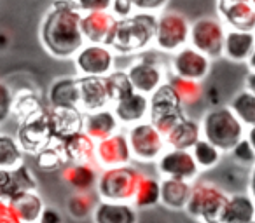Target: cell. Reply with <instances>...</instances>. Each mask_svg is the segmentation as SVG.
Returning a JSON list of instances; mask_svg holds the SVG:
<instances>
[{
  "instance_id": "6da1fadb",
  "label": "cell",
  "mask_w": 255,
  "mask_h": 223,
  "mask_svg": "<svg viewBox=\"0 0 255 223\" xmlns=\"http://www.w3.org/2000/svg\"><path fill=\"white\" fill-rule=\"evenodd\" d=\"M81 16L74 0H56L44 14L39 35L42 47L53 58H72L86 44L81 32Z\"/></svg>"
},
{
  "instance_id": "7a4b0ae2",
  "label": "cell",
  "mask_w": 255,
  "mask_h": 223,
  "mask_svg": "<svg viewBox=\"0 0 255 223\" xmlns=\"http://www.w3.org/2000/svg\"><path fill=\"white\" fill-rule=\"evenodd\" d=\"M157 16L152 12L136 11L129 18L116 19L105 46L117 54H133L143 51L154 42Z\"/></svg>"
},
{
  "instance_id": "3957f363",
  "label": "cell",
  "mask_w": 255,
  "mask_h": 223,
  "mask_svg": "<svg viewBox=\"0 0 255 223\" xmlns=\"http://www.w3.org/2000/svg\"><path fill=\"white\" fill-rule=\"evenodd\" d=\"M201 135L220 152H229L245 136V128L229 106H217L203 117Z\"/></svg>"
},
{
  "instance_id": "277c9868",
  "label": "cell",
  "mask_w": 255,
  "mask_h": 223,
  "mask_svg": "<svg viewBox=\"0 0 255 223\" xmlns=\"http://www.w3.org/2000/svg\"><path fill=\"white\" fill-rule=\"evenodd\" d=\"M229 195L212 181H196L191 185L185 211L203 223H220Z\"/></svg>"
},
{
  "instance_id": "5b68a950",
  "label": "cell",
  "mask_w": 255,
  "mask_h": 223,
  "mask_svg": "<svg viewBox=\"0 0 255 223\" xmlns=\"http://www.w3.org/2000/svg\"><path fill=\"white\" fill-rule=\"evenodd\" d=\"M140 178H142V173L133 166H129V164L117 167H107L96 178V190H98V195L102 197V201H133Z\"/></svg>"
},
{
  "instance_id": "8992f818",
  "label": "cell",
  "mask_w": 255,
  "mask_h": 223,
  "mask_svg": "<svg viewBox=\"0 0 255 223\" xmlns=\"http://www.w3.org/2000/svg\"><path fill=\"white\" fill-rule=\"evenodd\" d=\"M150 106L149 117L150 124L157 129L163 136H166L182 119L185 117L182 114V103L178 99L177 92L171 89V85L163 84L150 94Z\"/></svg>"
},
{
  "instance_id": "52a82bcc",
  "label": "cell",
  "mask_w": 255,
  "mask_h": 223,
  "mask_svg": "<svg viewBox=\"0 0 255 223\" xmlns=\"http://www.w3.org/2000/svg\"><path fill=\"white\" fill-rule=\"evenodd\" d=\"M191 23L178 11H161L156 21L154 44L164 53H175L187 46Z\"/></svg>"
},
{
  "instance_id": "ba28073f",
  "label": "cell",
  "mask_w": 255,
  "mask_h": 223,
  "mask_svg": "<svg viewBox=\"0 0 255 223\" xmlns=\"http://www.w3.org/2000/svg\"><path fill=\"white\" fill-rule=\"evenodd\" d=\"M224 37H226V26L219 18L203 16L194 23H191L189 42L208 58L222 56Z\"/></svg>"
},
{
  "instance_id": "9c48e42d",
  "label": "cell",
  "mask_w": 255,
  "mask_h": 223,
  "mask_svg": "<svg viewBox=\"0 0 255 223\" xmlns=\"http://www.w3.org/2000/svg\"><path fill=\"white\" fill-rule=\"evenodd\" d=\"M128 143L131 150V157L143 162H150L161 157L164 152V136L154 128L150 122H138L133 124L128 133Z\"/></svg>"
},
{
  "instance_id": "30bf717a",
  "label": "cell",
  "mask_w": 255,
  "mask_h": 223,
  "mask_svg": "<svg viewBox=\"0 0 255 223\" xmlns=\"http://www.w3.org/2000/svg\"><path fill=\"white\" fill-rule=\"evenodd\" d=\"M74 61L82 77H105L114 68V51L105 44L86 42L75 53Z\"/></svg>"
},
{
  "instance_id": "8fae6325",
  "label": "cell",
  "mask_w": 255,
  "mask_h": 223,
  "mask_svg": "<svg viewBox=\"0 0 255 223\" xmlns=\"http://www.w3.org/2000/svg\"><path fill=\"white\" fill-rule=\"evenodd\" d=\"M210 58L192 46H184L175 51L171 58V68L177 77L189 78V80H205L210 72Z\"/></svg>"
},
{
  "instance_id": "7c38bea8",
  "label": "cell",
  "mask_w": 255,
  "mask_h": 223,
  "mask_svg": "<svg viewBox=\"0 0 255 223\" xmlns=\"http://www.w3.org/2000/svg\"><path fill=\"white\" fill-rule=\"evenodd\" d=\"M51 136L53 135H51L49 121H47V112L40 110L39 114L32 115L21 122L18 142L25 153H39L40 150L49 145Z\"/></svg>"
},
{
  "instance_id": "4fadbf2b",
  "label": "cell",
  "mask_w": 255,
  "mask_h": 223,
  "mask_svg": "<svg viewBox=\"0 0 255 223\" xmlns=\"http://www.w3.org/2000/svg\"><path fill=\"white\" fill-rule=\"evenodd\" d=\"M157 169L163 174V178H177L189 183L194 181L199 174V167L191 150L170 149L168 152H163L157 162Z\"/></svg>"
},
{
  "instance_id": "5bb4252c",
  "label": "cell",
  "mask_w": 255,
  "mask_h": 223,
  "mask_svg": "<svg viewBox=\"0 0 255 223\" xmlns=\"http://www.w3.org/2000/svg\"><path fill=\"white\" fill-rule=\"evenodd\" d=\"M95 155L105 169L107 167L126 166L133 159L129 143H128V136L123 135V133H114V135L100 140L96 143Z\"/></svg>"
},
{
  "instance_id": "9a60e30c",
  "label": "cell",
  "mask_w": 255,
  "mask_h": 223,
  "mask_svg": "<svg viewBox=\"0 0 255 223\" xmlns=\"http://www.w3.org/2000/svg\"><path fill=\"white\" fill-rule=\"evenodd\" d=\"M217 12L229 28L255 30V7L250 0H217Z\"/></svg>"
},
{
  "instance_id": "2e32d148",
  "label": "cell",
  "mask_w": 255,
  "mask_h": 223,
  "mask_svg": "<svg viewBox=\"0 0 255 223\" xmlns=\"http://www.w3.org/2000/svg\"><path fill=\"white\" fill-rule=\"evenodd\" d=\"M126 75L131 82V87L135 91L150 96L159 85H163V70L152 60L140 58L131 67L126 70Z\"/></svg>"
},
{
  "instance_id": "e0dca14e",
  "label": "cell",
  "mask_w": 255,
  "mask_h": 223,
  "mask_svg": "<svg viewBox=\"0 0 255 223\" xmlns=\"http://www.w3.org/2000/svg\"><path fill=\"white\" fill-rule=\"evenodd\" d=\"M150 99L149 96L142 94L138 91H129L124 96H121L117 101H114V115L119 121V124H138L143 122V119L149 115Z\"/></svg>"
},
{
  "instance_id": "ac0fdd59",
  "label": "cell",
  "mask_w": 255,
  "mask_h": 223,
  "mask_svg": "<svg viewBox=\"0 0 255 223\" xmlns=\"http://www.w3.org/2000/svg\"><path fill=\"white\" fill-rule=\"evenodd\" d=\"M37 190V178L25 162L12 169H0V199L11 201L23 192Z\"/></svg>"
},
{
  "instance_id": "d6986e66",
  "label": "cell",
  "mask_w": 255,
  "mask_h": 223,
  "mask_svg": "<svg viewBox=\"0 0 255 223\" xmlns=\"http://www.w3.org/2000/svg\"><path fill=\"white\" fill-rule=\"evenodd\" d=\"M77 84H79V110L88 114V112L105 108L107 103H110L103 77H81L77 78Z\"/></svg>"
},
{
  "instance_id": "ffe728a7",
  "label": "cell",
  "mask_w": 255,
  "mask_h": 223,
  "mask_svg": "<svg viewBox=\"0 0 255 223\" xmlns=\"http://www.w3.org/2000/svg\"><path fill=\"white\" fill-rule=\"evenodd\" d=\"M116 23V16L110 11L82 12L81 32L88 44H105L110 30Z\"/></svg>"
},
{
  "instance_id": "44dd1931",
  "label": "cell",
  "mask_w": 255,
  "mask_h": 223,
  "mask_svg": "<svg viewBox=\"0 0 255 223\" xmlns=\"http://www.w3.org/2000/svg\"><path fill=\"white\" fill-rule=\"evenodd\" d=\"M95 140L89 138L82 129L65 136L60 143V150L65 159L75 164H91V159L95 157Z\"/></svg>"
},
{
  "instance_id": "7402d4cb",
  "label": "cell",
  "mask_w": 255,
  "mask_h": 223,
  "mask_svg": "<svg viewBox=\"0 0 255 223\" xmlns=\"http://www.w3.org/2000/svg\"><path fill=\"white\" fill-rule=\"evenodd\" d=\"M93 222L95 223H136L138 215L136 208L128 202L100 201L93 209Z\"/></svg>"
},
{
  "instance_id": "603a6c76",
  "label": "cell",
  "mask_w": 255,
  "mask_h": 223,
  "mask_svg": "<svg viewBox=\"0 0 255 223\" xmlns=\"http://www.w3.org/2000/svg\"><path fill=\"white\" fill-rule=\"evenodd\" d=\"M117 128H119V121L116 119L112 110H95V112H88L82 117V131L95 142L114 135Z\"/></svg>"
},
{
  "instance_id": "cb8c5ba5",
  "label": "cell",
  "mask_w": 255,
  "mask_h": 223,
  "mask_svg": "<svg viewBox=\"0 0 255 223\" xmlns=\"http://www.w3.org/2000/svg\"><path fill=\"white\" fill-rule=\"evenodd\" d=\"M47 121H49L51 135L58 136L60 140L82 129V115L79 108L53 106V110L47 114Z\"/></svg>"
},
{
  "instance_id": "d4e9b609",
  "label": "cell",
  "mask_w": 255,
  "mask_h": 223,
  "mask_svg": "<svg viewBox=\"0 0 255 223\" xmlns=\"http://www.w3.org/2000/svg\"><path fill=\"white\" fill-rule=\"evenodd\" d=\"M255 47V32L229 28L224 37L222 56L231 61H247Z\"/></svg>"
},
{
  "instance_id": "484cf974",
  "label": "cell",
  "mask_w": 255,
  "mask_h": 223,
  "mask_svg": "<svg viewBox=\"0 0 255 223\" xmlns=\"http://www.w3.org/2000/svg\"><path fill=\"white\" fill-rule=\"evenodd\" d=\"M255 201L248 194H233L227 197L220 223H254Z\"/></svg>"
},
{
  "instance_id": "4316f807",
  "label": "cell",
  "mask_w": 255,
  "mask_h": 223,
  "mask_svg": "<svg viewBox=\"0 0 255 223\" xmlns=\"http://www.w3.org/2000/svg\"><path fill=\"white\" fill-rule=\"evenodd\" d=\"M201 138V126L192 119L184 117L166 136L164 142L170 149L177 150H191L194 143Z\"/></svg>"
},
{
  "instance_id": "83f0119b",
  "label": "cell",
  "mask_w": 255,
  "mask_h": 223,
  "mask_svg": "<svg viewBox=\"0 0 255 223\" xmlns=\"http://www.w3.org/2000/svg\"><path fill=\"white\" fill-rule=\"evenodd\" d=\"M161 183V199L159 202L170 209L182 211L185 209L191 195V183L177 178H163Z\"/></svg>"
},
{
  "instance_id": "f1b7e54d",
  "label": "cell",
  "mask_w": 255,
  "mask_h": 223,
  "mask_svg": "<svg viewBox=\"0 0 255 223\" xmlns=\"http://www.w3.org/2000/svg\"><path fill=\"white\" fill-rule=\"evenodd\" d=\"M96 171L91 164H75L68 162L61 169V180L72 187L75 192L91 190L96 185Z\"/></svg>"
},
{
  "instance_id": "f546056e",
  "label": "cell",
  "mask_w": 255,
  "mask_h": 223,
  "mask_svg": "<svg viewBox=\"0 0 255 223\" xmlns=\"http://www.w3.org/2000/svg\"><path fill=\"white\" fill-rule=\"evenodd\" d=\"M51 106H70V108H79V84L77 78L65 77L58 78L51 84L49 92H47Z\"/></svg>"
},
{
  "instance_id": "4dcf8cb0",
  "label": "cell",
  "mask_w": 255,
  "mask_h": 223,
  "mask_svg": "<svg viewBox=\"0 0 255 223\" xmlns=\"http://www.w3.org/2000/svg\"><path fill=\"white\" fill-rule=\"evenodd\" d=\"M14 209L18 211L19 218L23 220V223H37L42 215L44 202L40 199V195L37 194V190L32 192H23V194L12 197L11 201Z\"/></svg>"
},
{
  "instance_id": "1f68e13d",
  "label": "cell",
  "mask_w": 255,
  "mask_h": 223,
  "mask_svg": "<svg viewBox=\"0 0 255 223\" xmlns=\"http://www.w3.org/2000/svg\"><path fill=\"white\" fill-rule=\"evenodd\" d=\"M25 162V152L16 138L0 131V169H12Z\"/></svg>"
},
{
  "instance_id": "d6a6232c",
  "label": "cell",
  "mask_w": 255,
  "mask_h": 223,
  "mask_svg": "<svg viewBox=\"0 0 255 223\" xmlns=\"http://www.w3.org/2000/svg\"><path fill=\"white\" fill-rule=\"evenodd\" d=\"M161 199V183L159 180L152 176L142 174L136 187L135 197H133V204L135 208H154L156 204H159Z\"/></svg>"
},
{
  "instance_id": "836d02e7",
  "label": "cell",
  "mask_w": 255,
  "mask_h": 223,
  "mask_svg": "<svg viewBox=\"0 0 255 223\" xmlns=\"http://www.w3.org/2000/svg\"><path fill=\"white\" fill-rule=\"evenodd\" d=\"M168 84H170L171 89L177 92V96H178V99H180L182 105H187V106L196 105V103L201 99L203 92H205L201 82L189 80V78H182V77H177V75L170 77Z\"/></svg>"
},
{
  "instance_id": "e575fe53",
  "label": "cell",
  "mask_w": 255,
  "mask_h": 223,
  "mask_svg": "<svg viewBox=\"0 0 255 223\" xmlns=\"http://www.w3.org/2000/svg\"><path fill=\"white\" fill-rule=\"evenodd\" d=\"M229 108L240 119L243 126H255V94L250 91H241L231 99Z\"/></svg>"
},
{
  "instance_id": "d590c367",
  "label": "cell",
  "mask_w": 255,
  "mask_h": 223,
  "mask_svg": "<svg viewBox=\"0 0 255 223\" xmlns=\"http://www.w3.org/2000/svg\"><path fill=\"white\" fill-rule=\"evenodd\" d=\"M191 153L194 157L196 164H198L199 171H208L220 162V153L222 152L217 147H213L212 143L206 142V140L199 138L191 149Z\"/></svg>"
},
{
  "instance_id": "8d00e7d4",
  "label": "cell",
  "mask_w": 255,
  "mask_h": 223,
  "mask_svg": "<svg viewBox=\"0 0 255 223\" xmlns=\"http://www.w3.org/2000/svg\"><path fill=\"white\" fill-rule=\"evenodd\" d=\"M96 206V201L93 197L91 190L86 192H74L67 201V209L74 218L82 220L93 215V209Z\"/></svg>"
},
{
  "instance_id": "74e56055",
  "label": "cell",
  "mask_w": 255,
  "mask_h": 223,
  "mask_svg": "<svg viewBox=\"0 0 255 223\" xmlns=\"http://www.w3.org/2000/svg\"><path fill=\"white\" fill-rule=\"evenodd\" d=\"M107 85V92H109V99L110 101H117L121 96H124L126 92L133 91L131 82L128 78L126 72H110L109 75L103 77Z\"/></svg>"
},
{
  "instance_id": "f35d334b",
  "label": "cell",
  "mask_w": 255,
  "mask_h": 223,
  "mask_svg": "<svg viewBox=\"0 0 255 223\" xmlns=\"http://www.w3.org/2000/svg\"><path fill=\"white\" fill-rule=\"evenodd\" d=\"M229 152H231V155H233V159L236 160L238 164H241V166H248V164L254 166L255 164V152L245 136L229 150Z\"/></svg>"
},
{
  "instance_id": "ab89813d",
  "label": "cell",
  "mask_w": 255,
  "mask_h": 223,
  "mask_svg": "<svg viewBox=\"0 0 255 223\" xmlns=\"http://www.w3.org/2000/svg\"><path fill=\"white\" fill-rule=\"evenodd\" d=\"M61 155H63V153H61L60 147L54 150V149H49V145H47L46 149H42L37 153V164H39L44 171H53L61 166V160H63Z\"/></svg>"
},
{
  "instance_id": "60d3db41",
  "label": "cell",
  "mask_w": 255,
  "mask_h": 223,
  "mask_svg": "<svg viewBox=\"0 0 255 223\" xmlns=\"http://www.w3.org/2000/svg\"><path fill=\"white\" fill-rule=\"evenodd\" d=\"M12 103H14V94L11 87L0 80V126L12 115Z\"/></svg>"
},
{
  "instance_id": "b9f144b4",
  "label": "cell",
  "mask_w": 255,
  "mask_h": 223,
  "mask_svg": "<svg viewBox=\"0 0 255 223\" xmlns=\"http://www.w3.org/2000/svg\"><path fill=\"white\" fill-rule=\"evenodd\" d=\"M74 2L81 12L110 11V4H112V0H74Z\"/></svg>"
},
{
  "instance_id": "7bdbcfd3",
  "label": "cell",
  "mask_w": 255,
  "mask_h": 223,
  "mask_svg": "<svg viewBox=\"0 0 255 223\" xmlns=\"http://www.w3.org/2000/svg\"><path fill=\"white\" fill-rule=\"evenodd\" d=\"M110 12L116 16V19H123V18H129L131 14H135L136 9L131 0H112Z\"/></svg>"
},
{
  "instance_id": "ee69618b",
  "label": "cell",
  "mask_w": 255,
  "mask_h": 223,
  "mask_svg": "<svg viewBox=\"0 0 255 223\" xmlns=\"http://www.w3.org/2000/svg\"><path fill=\"white\" fill-rule=\"evenodd\" d=\"M131 2L136 11L156 14V12H159V11H164V7H166V4L170 0H131Z\"/></svg>"
},
{
  "instance_id": "f6af8a7d",
  "label": "cell",
  "mask_w": 255,
  "mask_h": 223,
  "mask_svg": "<svg viewBox=\"0 0 255 223\" xmlns=\"http://www.w3.org/2000/svg\"><path fill=\"white\" fill-rule=\"evenodd\" d=\"M0 223H23L14 206L5 199H0Z\"/></svg>"
},
{
  "instance_id": "bcb514c9",
  "label": "cell",
  "mask_w": 255,
  "mask_h": 223,
  "mask_svg": "<svg viewBox=\"0 0 255 223\" xmlns=\"http://www.w3.org/2000/svg\"><path fill=\"white\" fill-rule=\"evenodd\" d=\"M37 223H63L60 211L56 208H51V206H44L42 215H40L39 222Z\"/></svg>"
},
{
  "instance_id": "7dc6e473",
  "label": "cell",
  "mask_w": 255,
  "mask_h": 223,
  "mask_svg": "<svg viewBox=\"0 0 255 223\" xmlns=\"http://www.w3.org/2000/svg\"><path fill=\"white\" fill-rule=\"evenodd\" d=\"M248 192H250V197L255 201V164L252 166L250 178H248Z\"/></svg>"
},
{
  "instance_id": "c3c4849f",
  "label": "cell",
  "mask_w": 255,
  "mask_h": 223,
  "mask_svg": "<svg viewBox=\"0 0 255 223\" xmlns=\"http://www.w3.org/2000/svg\"><path fill=\"white\" fill-rule=\"evenodd\" d=\"M245 85H247V91L254 92L255 94V72H250L245 78Z\"/></svg>"
},
{
  "instance_id": "681fc988",
  "label": "cell",
  "mask_w": 255,
  "mask_h": 223,
  "mask_svg": "<svg viewBox=\"0 0 255 223\" xmlns=\"http://www.w3.org/2000/svg\"><path fill=\"white\" fill-rule=\"evenodd\" d=\"M245 138L248 140V143H250L252 149H254V152H255V126H250V128H248L247 136H245Z\"/></svg>"
},
{
  "instance_id": "f907efd6",
  "label": "cell",
  "mask_w": 255,
  "mask_h": 223,
  "mask_svg": "<svg viewBox=\"0 0 255 223\" xmlns=\"http://www.w3.org/2000/svg\"><path fill=\"white\" fill-rule=\"evenodd\" d=\"M247 63H248V68H250L252 72H255V47H254V51L250 53V56H248Z\"/></svg>"
},
{
  "instance_id": "816d5d0a",
  "label": "cell",
  "mask_w": 255,
  "mask_h": 223,
  "mask_svg": "<svg viewBox=\"0 0 255 223\" xmlns=\"http://www.w3.org/2000/svg\"><path fill=\"white\" fill-rule=\"evenodd\" d=\"M250 4H252V5H254V7H255V0H250Z\"/></svg>"
},
{
  "instance_id": "f5cc1de1",
  "label": "cell",
  "mask_w": 255,
  "mask_h": 223,
  "mask_svg": "<svg viewBox=\"0 0 255 223\" xmlns=\"http://www.w3.org/2000/svg\"><path fill=\"white\" fill-rule=\"evenodd\" d=\"M157 223H166V222H157Z\"/></svg>"
},
{
  "instance_id": "db71d44e",
  "label": "cell",
  "mask_w": 255,
  "mask_h": 223,
  "mask_svg": "<svg viewBox=\"0 0 255 223\" xmlns=\"http://www.w3.org/2000/svg\"><path fill=\"white\" fill-rule=\"evenodd\" d=\"M254 223H255V222H254Z\"/></svg>"
}]
</instances>
